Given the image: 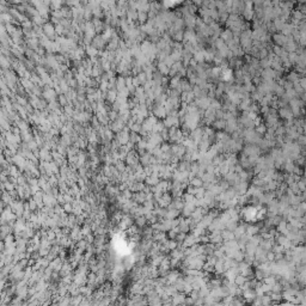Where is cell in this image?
Wrapping results in <instances>:
<instances>
[{"mask_svg":"<svg viewBox=\"0 0 306 306\" xmlns=\"http://www.w3.org/2000/svg\"><path fill=\"white\" fill-rule=\"evenodd\" d=\"M202 180L201 178H199V177H196L195 176L194 178H191L190 181H189V184L190 185H193V187H196V188H199V187H202Z\"/></svg>","mask_w":306,"mask_h":306,"instance_id":"obj_1","label":"cell"},{"mask_svg":"<svg viewBox=\"0 0 306 306\" xmlns=\"http://www.w3.org/2000/svg\"><path fill=\"white\" fill-rule=\"evenodd\" d=\"M146 221H147V219H146L145 215H141V217H139V218L137 219V224H138L139 226H145Z\"/></svg>","mask_w":306,"mask_h":306,"instance_id":"obj_2","label":"cell"},{"mask_svg":"<svg viewBox=\"0 0 306 306\" xmlns=\"http://www.w3.org/2000/svg\"><path fill=\"white\" fill-rule=\"evenodd\" d=\"M298 138H299V140H298L299 145L304 146V144H305V138H304V135H300V137H298Z\"/></svg>","mask_w":306,"mask_h":306,"instance_id":"obj_3","label":"cell"}]
</instances>
